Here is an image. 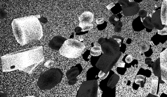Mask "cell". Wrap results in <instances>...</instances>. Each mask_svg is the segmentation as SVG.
<instances>
[{
	"label": "cell",
	"instance_id": "obj_10",
	"mask_svg": "<svg viewBox=\"0 0 167 97\" xmlns=\"http://www.w3.org/2000/svg\"><path fill=\"white\" fill-rule=\"evenodd\" d=\"M66 40V39L64 37L59 36H56L52 38L48 46L52 50L58 51Z\"/></svg>",
	"mask_w": 167,
	"mask_h": 97
},
{
	"label": "cell",
	"instance_id": "obj_8",
	"mask_svg": "<svg viewBox=\"0 0 167 97\" xmlns=\"http://www.w3.org/2000/svg\"><path fill=\"white\" fill-rule=\"evenodd\" d=\"M120 4L123 14L124 16H130L138 14L140 8L138 3L131 0H119L118 2Z\"/></svg>",
	"mask_w": 167,
	"mask_h": 97
},
{
	"label": "cell",
	"instance_id": "obj_21",
	"mask_svg": "<svg viewBox=\"0 0 167 97\" xmlns=\"http://www.w3.org/2000/svg\"><path fill=\"white\" fill-rule=\"evenodd\" d=\"M79 26L82 29V32H84L93 28L94 25L91 24H84L80 23L79 24Z\"/></svg>",
	"mask_w": 167,
	"mask_h": 97
},
{
	"label": "cell",
	"instance_id": "obj_16",
	"mask_svg": "<svg viewBox=\"0 0 167 97\" xmlns=\"http://www.w3.org/2000/svg\"><path fill=\"white\" fill-rule=\"evenodd\" d=\"M151 65L155 76L162 79L160 58H158L155 62L151 64Z\"/></svg>",
	"mask_w": 167,
	"mask_h": 97
},
{
	"label": "cell",
	"instance_id": "obj_13",
	"mask_svg": "<svg viewBox=\"0 0 167 97\" xmlns=\"http://www.w3.org/2000/svg\"><path fill=\"white\" fill-rule=\"evenodd\" d=\"M94 16L93 13L90 12H85L82 13L79 17L80 23L84 24H91L93 22Z\"/></svg>",
	"mask_w": 167,
	"mask_h": 97
},
{
	"label": "cell",
	"instance_id": "obj_20",
	"mask_svg": "<svg viewBox=\"0 0 167 97\" xmlns=\"http://www.w3.org/2000/svg\"><path fill=\"white\" fill-rule=\"evenodd\" d=\"M145 77L142 75H138L136 76L135 79V83L136 84L140 85L141 88L144 87V83Z\"/></svg>",
	"mask_w": 167,
	"mask_h": 97
},
{
	"label": "cell",
	"instance_id": "obj_33",
	"mask_svg": "<svg viewBox=\"0 0 167 97\" xmlns=\"http://www.w3.org/2000/svg\"><path fill=\"white\" fill-rule=\"evenodd\" d=\"M104 20L103 18H100L96 20V23L98 25L104 23Z\"/></svg>",
	"mask_w": 167,
	"mask_h": 97
},
{
	"label": "cell",
	"instance_id": "obj_23",
	"mask_svg": "<svg viewBox=\"0 0 167 97\" xmlns=\"http://www.w3.org/2000/svg\"><path fill=\"white\" fill-rule=\"evenodd\" d=\"M122 10L121 7L119 4L118 3L111 9V11L114 15H117Z\"/></svg>",
	"mask_w": 167,
	"mask_h": 97
},
{
	"label": "cell",
	"instance_id": "obj_40",
	"mask_svg": "<svg viewBox=\"0 0 167 97\" xmlns=\"http://www.w3.org/2000/svg\"><path fill=\"white\" fill-rule=\"evenodd\" d=\"M134 1L137 3H140V2H141L142 1H143V0H134Z\"/></svg>",
	"mask_w": 167,
	"mask_h": 97
},
{
	"label": "cell",
	"instance_id": "obj_9",
	"mask_svg": "<svg viewBox=\"0 0 167 97\" xmlns=\"http://www.w3.org/2000/svg\"><path fill=\"white\" fill-rule=\"evenodd\" d=\"M160 61L162 79L167 84V48L161 53Z\"/></svg>",
	"mask_w": 167,
	"mask_h": 97
},
{
	"label": "cell",
	"instance_id": "obj_26",
	"mask_svg": "<svg viewBox=\"0 0 167 97\" xmlns=\"http://www.w3.org/2000/svg\"><path fill=\"white\" fill-rule=\"evenodd\" d=\"M122 23L121 21H118L115 24V27L114 29V30L115 32L117 33H119L121 32L122 29Z\"/></svg>",
	"mask_w": 167,
	"mask_h": 97
},
{
	"label": "cell",
	"instance_id": "obj_42",
	"mask_svg": "<svg viewBox=\"0 0 167 97\" xmlns=\"http://www.w3.org/2000/svg\"><path fill=\"white\" fill-rule=\"evenodd\" d=\"M80 41H83L84 40V39L83 38V37H80Z\"/></svg>",
	"mask_w": 167,
	"mask_h": 97
},
{
	"label": "cell",
	"instance_id": "obj_11",
	"mask_svg": "<svg viewBox=\"0 0 167 97\" xmlns=\"http://www.w3.org/2000/svg\"><path fill=\"white\" fill-rule=\"evenodd\" d=\"M151 20L152 23L154 27L158 30H161L164 28L165 25H162V23L161 10H157L153 13Z\"/></svg>",
	"mask_w": 167,
	"mask_h": 97
},
{
	"label": "cell",
	"instance_id": "obj_43",
	"mask_svg": "<svg viewBox=\"0 0 167 97\" xmlns=\"http://www.w3.org/2000/svg\"><path fill=\"white\" fill-rule=\"evenodd\" d=\"M124 83L125 84H127V81L126 80L124 81Z\"/></svg>",
	"mask_w": 167,
	"mask_h": 97
},
{
	"label": "cell",
	"instance_id": "obj_29",
	"mask_svg": "<svg viewBox=\"0 0 167 97\" xmlns=\"http://www.w3.org/2000/svg\"><path fill=\"white\" fill-rule=\"evenodd\" d=\"M158 33L161 35H167V28H164L162 30H158Z\"/></svg>",
	"mask_w": 167,
	"mask_h": 97
},
{
	"label": "cell",
	"instance_id": "obj_36",
	"mask_svg": "<svg viewBox=\"0 0 167 97\" xmlns=\"http://www.w3.org/2000/svg\"><path fill=\"white\" fill-rule=\"evenodd\" d=\"M106 41V40L104 38H100L98 40V43L99 44H100V45H102L103 43H104V42Z\"/></svg>",
	"mask_w": 167,
	"mask_h": 97
},
{
	"label": "cell",
	"instance_id": "obj_14",
	"mask_svg": "<svg viewBox=\"0 0 167 97\" xmlns=\"http://www.w3.org/2000/svg\"><path fill=\"white\" fill-rule=\"evenodd\" d=\"M161 19L162 25L167 23V0H164L161 9Z\"/></svg>",
	"mask_w": 167,
	"mask_h": 97
},
{
	"label": "cell",
	"instance_id": "obj_41",
	"mask_svg": "<svg viewBox=\"0 0 167 97\" xmlns=\"http://www.w3.org/2000/svg\"><path fill=\"white\" fill-rule=\"evenodd\" d=\"M150 44L151 45H152V46H154L155 45V44H154V43H153V42L152 41L150 42Z\"/></svg>",
	"mask_w": 167,
	"mask_h": 97
},
{
	"label": "cell",
	"instance_id": "obj_31",
	"mask_svg": "<svg viewBox=\"0 0 167 97\" xmlns=\"http://www.w3.org/2000/svg\"><path fill=\"white\" fill-rule=\"evenodd\" d=\"M107 26V22H104V23L102 24L98 25V28L99 30H103Z\"/></svg>",
	"mask_w": 167,
	"mask_h": 97
},
{
	"label": "cell",
	"instance_id": "obj_2",
	"mask_svg": "<svg viewBox=\"0 0 167 97\" xmlns=\"http://www.w3.org/2000/svg\"><path fill=\"white\" fill-rule=\"evenodd\" d=\"M12 25L16 40L22 45L39 40L43 36L42 26L36 16L14 19Z\"/></svg>",
	"mask_w": 167,
	"mask_h": 97
},
{
	"label": "cell",
	"instance_id": "obj_30",
	"mask_svg": "<svg viewBox=\"0 0 167 97\" xmlns=\"http://www.w3.org/2000/svg\"><path fill=\"white\" fill-rule=\"evenodd\" d=\"M54 62L52 60H48L46 62L44 65L45 67L47 68H49L53 65Z\"/></svg>",
	"mask_w": 167,
	"mask_h": 97
},
{
	"label": "cell",
	"instance_id": "obj_6",
	"mask_svg": "<svg viewBox=\"0 0 167 97\" xmlns=\"http://www.w3.org/2000/svg\"><path fill=\"white\" fill-rule=\"evenodd\" d=\"M98 90L97 81L93 80L83 82L78 90L77 96L97 97Z\"/></svg>",
	"mask_w": 167,
	"mask_h": 97
},
{
	"label": "cell",
	"instance_id": "obj_22",
	"mask_svg": "<svg viewBox=\"0 0 167 97\" xmlns=\"http://www.w3.org/2000/svg\"><path fill=\"white\" fill-rule=\"evenodd\" d=\"M158 81L156 80H153L152 81V86L151 91V93L153 95L156 94Z\"/></svg>",
	"mask_w": 167,
	"mask_h": 97
},
{
	"label": "cell",
	"instance_id": "obj_27",
	"mask_svg": "<svg viewBox=\"0 0 167 97\" xmlns=\"http://www.w3.org/2000/svg\"><path fill=\"white\" fill-rule=\"evenodd\" d=\"M109 74V72L107 73L106 74L102 71L101 70L99 73L98 76L100 78H101L102 79H104L107 78Z\"/></svg>",
	"mask_w": 167,
	"mask_h": 97
},
{
	"label": "cell",
	"instance_id": "obj_4",
	"mask_svg": "<svg viewBox=\"0 0 167 97\" xmlns=\"http://www.w3.org/2000/svg\"><path fill=\"white\" fill-rule=\"evenodd\" d=\"M85 47L84 44L74 39L66 40L60 50V54L67 58H76L80 56Z\"/></svg>",
	"mask_w": 167,
	"mask_h": 97
},
{
	"label": "cell",
	"instance_id": "obj_18",
	"mask_svg": "<svg viewBox=\"0 0 167 97\" xmlns=\"http://www.w3.org/2000/svg\"><path fill=\"white\" fill-rule=\"evenodd\" d=\"M151 19L152 17L150 16H146L143 20V24L145 27L150 29H152L155 28L152 23Z\"/></svg>",
	"mask_w": 167,
	"mask_h": 97
},
{
	"label": "cell",
	"instance_id": "obj_12",
	"mask_svg": "<svg viewBox=\"0 0 167 97\" xmlns=\"http://www.w3.org/2000/svg\"><path fill=\"white\" fill-rule=\"evenodd\" d=\"M79 73L80 71L76 67L72 68L67 71L66 75L69 80L68 83L70 85H74L77 83V79L76 77Z\"/></svg>",
	"mask_w": 167,
	"mask_h": 97
},
{
	"label": "cell",
	"instance_id": "obj_17",
	"mask_svg": "<svg viewBox=\"0 0 167 97\" xmlns=\"http://www.w3.org/2000/svg\"><path fill=\"white\" fill-rule=\"evenodd\" d=\"M119 78L120 77L118 75L116 74H113L108 81L107 86L113 89L116 85Z\"/></svg>",
	"mask_w": 167,
	"mask_h": 97
},
{
	"label": "cell",
	"instance_id": "obj_1",
	"mask_svg": "<svg viewBox=\"0 0 167 97\" xmlns=\"http://www.w3.org/2000/svg\"><path fill=\"white\" fill-rule=\"evenodd\" d=\"M44 59L42 46L12 53L1 57L2 71L9 72L19 70L30 74Z\"/></svg>",
	"mask_w": 167,
	"mask_h": 97
},
{
	"label": "cell",
	"instance_id": "obj_38",
	"mask_svg": "<svg viewBox=\"0 0 167 97\" xmlns=\"http://www.w3.org/2000/svg\"><path fill=\"white\" fill-rule=\"evenodd\" d=\"M82 29L81 27H80V26L76 28V29H75V31L77 33H80L82 32Z\"/></svg>",
	"mask_w": 167,
	"mask_h": 97
},
{
	"label": "cell",
	"instance_id": "obj_34",
	"mask_svg": "<svg viewBox=\"0 0 167 97\" xmlns=\"http://www.w3.org/2000/svg\"><path fill=\"white\" fill-rule=\"evenodd\" d=\"M152 59L150 57H147L145 59V62L147 65L150 64H152Z\"/></svg>",
	"mask_w": 167,
	"mask_h": 97
},
{
	"label": "cell",
	"instance_id": "obj_25",
	"mask_svg": "<svg viewBox=\"0 0 167 97\" xmlns=\"http://www.w3.org/2000/svg\"><path fill=\"white\" fill-rule=\"evenodd\" d=\"M141 49L144 52L148 51L150 48V46L149 44L146 43L144 42L141 44L140 45Z\"/></svg>",
	"mask_w": 167,
	"mask_h": 97
},
{
	"label": "cell",
	"instance_id": "obj_19",
	"mask_svg": "<svg viewBox=\"0 0 167 97\" xmlns=\"http://www.w3.org/2000/svg\"><path fill=\"white\" fill-rule=\"evenodd\" d=\"M102 51L101 47L95 46L91 48L90 55L94 56H98L101 54Z\"/></svg>",
	"mask_w": 167,
	"mask_h": 97
},
{
	"label": "cell",
	"instance_id": "obj_5",
	"mask_svg": "<svg viewBox=\"0 0 167 97\" xmlns=\"http://www.w3.org/2000/svg\"><path fill=\"white\" fill-rule=\"evenodd\" d=\"M121 57V56H113L103 54L96 64V67L107 74L119 61Z\"/></svg>",
	"mask_w": 167,
	"mask_h": 97
},
{
	"label": "cell",
	"instance_id": "obj_32",
	"mask_svg": "<svg viewBox=\"0 0 167 97\" xmlns=\"http://www.w3.org/2000/svg\"><path fill=\"white\" fill-rule=\"evenodd\" d=\"M125 60L127 63L130 64L133 60L132 57L131 55H128L126 57Z\"/></svg>",
	"mask_w": 167,
	"mask_h": 97
},
{
	"label": "cell",
	"instance_id": "obj_44",
	"mask_svg": "<svg viewBox=\"0 0 167 97\" xmlns=\"http://www.w3.org/2000/svg\"><path fill=\"white\" fill-rule=\"evenodd\" d=\"M154 1H159V0H154Z\"/></svg>",
	"mask_w": 167,
	"mask_h": 97
},
{
	"label": "cell",
	"instance_id": "obj_45",
	"mask_svg": "<svg viewBox=\"0 0 167 97\" xmlns=\"http://www.w3.org/2000/svg\"><path fill=\"white\" fill-rule=\"evenodd\" d=\"M166 25H167V24H166Z\"/></svg>",
	"mask_w": 167,
	"mask_h": 97
},
{
	"label": "cell",
	"instance_id": "obj_39",
	"mask_svg": "<svg viewBox=\"0 0 167 97\" xmlns=\"http://www.w3.org/2000/svg\"><path fill=\"white\" fill-rule=\"evenodd\" d=\"M115 5L113 3L109 4V5L107 6V8L108 9L110 10L111 9V8H112L114 6H115Z\"/></svg>",
	"mask_w": 167,
	"mask_h": 97
},
{
	"label": "cell",
	"instance_id": "obj_7",
	"mask_svg": "<svg viewBox=\"0 0 167 97\" xmlns=\"http://www.w3.org/2000/svg\"><path fill=\"white\" fill-rule=\"evenodd\" d=\"M120 47V44L113 38L107 40L101 46L103 54L113 56H121Z\"/></svg>",
	"mask_w": 167,
	"mask_h": 97
},
{
	"label": "cell",
	"instance_id": "obj_15",
	"mask_svg": "<svg viewBox=\"0 0 167 97\" xmlns=\"http://www.w3.org/2000/svg\"><path fill=\"white\" fill-rule=\"evenodd\" d=\"M133 27L136 32H140L144 29L145 26L143 24V19L139 16L133 21Z\"/></svg>",
	"mask_w": 167,
	"mask_h": 97
},
{
	"label": "cell",
	"instance_id": "obj_3",
	"mask_svg": "<svg viewBox=\"0 0 167 97\" xmlns=\"http://www.w3.org/2000/svg\"><path fill=\"white\" fill-rule=\"evenodd\" d=\"M63 73L59 68H51L39 77L37 85L42 90H49L59 84L62 79Z\"/></svg>",
	"mask_w": 167,
	"mask_h": 97
},
{
	"label": "cell",
	"instance_id": "obj_37",
	"mask_svg": "<svg viewBox=\"0 0 167 97\" xmlns=\"http://www.w3.org/2000/svg\"><path fill=\"white\" fill-rule=\"evenodd\" d=\"M125 63H122L118 64L117 65V67L121 68H124Z\"/></svg>",
	"mask_w": 167,
	"mask_h": 97
},
{
	"label": "cell",
	"instance_id": "obj_35",
	"mask_svg": "<svg viewBox=\"0 0 167 97\" xmlns=\"http://www.w3.org/2000/svg\"><path fill=\"white\" fill-rule=\"evenodd\" d=\"M120 36H114L112 38L116 40L120 44V46L121 47V38H120Z\"/></svg>",
	"mask_w": 167,
	"mask_h": 97
},
{
	"label": "cell",
	"instance_id": "obj_28",
	"mask_svg": "<svg viewBox=\"0 0 167 97\" xmlns=\"http://www.w3.org/2000/svg\"><path fill=\"white\" fill-rule=\"evenodd\" d=\"M147 15V12L145 10H142L139 12V16L142 19L145 18Z\"/></svg>",
	"mask_w": 167,
	"mask_h": 97
},
{
	"label": "cell",
	"instance_id": "obj_24",
	"mask_svg": "<svg viewBox=\"0 0 167 97\" xmlns=\"http://www.w3.org/2000/svg\"><path fill=\"white\" fill-rule=\"evenodd\" d=\"M120 20V18L117 15H113L109 18V21L112 24H115Z\"/></svg>",
	"mask_w": 167,
	"mask_h": 97
}]
</instances>
